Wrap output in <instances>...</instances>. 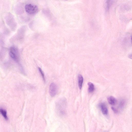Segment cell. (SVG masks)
Returning a JSON list of instances; mask_svg holds the SVG:
<instances>
[{"instance_id": "cell-4", "label": "cell", "mask_w": 132, "mask_h": 132, "mask_svg": "<svg viewBox=\"0 0 132 132\" xmlns=\"http://www.w3.org/2000/svg\"><path fill=\"white\" fill-rule=\"evenodd\" d=\"M57 90V87L54 82L51 83L49 86V92L50 96L53 97L56 94Z\"/></svg>"}, {"instance_id": "cell-12", "label": "cell", "mask_w": 132, "mask_h": 132, "mask_svg": "<svg viewBox=\"0 0 132 132\" xmlns=\"http://www.w3.org/2000/svg\"><path fill=\"white\" fill-rule=\"evenodd\" d=\"M111 109L113 111H114V112L115 113H117L118 112V111L114 107H111Z\"/></svg>"}, {"instance_id": "cell-11", "label": "cell", "mask_w": 132, "mask_h": 132, "mask_svg": "<svg viewBox=\"0 0 132 132\" xmlns=\"http://www.w3.org/2000/svg\"><path fill=\"white\" fill-rule=\"evenodd\" d=\"M125 101L124 100H121L119 103V106L121 108H123L125 105Z\"/></svg>"}, {"instance_id": "cell-9", "label": "cell", "mask_w": 132, "mask_h": 132, "mask_svg": "<svg viewBox=\"0 0 132 132\" xmlns=\"http://www.w3.org/2000/svg\"><path fill=\"white\" fill-rule=\"evenodd\" d=\"M88 92L89 93L93 92L95 89L94 85L92 83L90 82H88Z\"/></svg>"}, {"instance_id": "cell-8", "label": "cell", "mask_w": 132, "mask_h": 132, "mask_svg": "<svg viewBox=\"0 0 132 132\" xmlns=\"http://www.w3.org/2000/svg\"><path fill=\"white\" fill-rule=\"evenodd\" d=\"M83 81V77L81 75H79L78 76V84L79 88L81 89V88Z\"/></svg>"}, {"instance_id": "cell-2", "label": "cell", "mask_w": 132, "mask_h": 132, "mask_svg": "<svg viewBox=\"0 0 132 132\" xmlns=\"http://www.w3.org/2000/svg\"><path fill=\"white\" fill-rule=\"evenodd\" d=\"M9 55L20 66L22 71L24 73V71L22 65L20 64L18 55V51L17 48L14 46L10 48Z\"/></svg>"}, {"instance_id": "cell-10", "label": "cell", "mask_w": 132, "mask_h": 132, "mask_svg": "<svg viewBox=\"0 0 132 132\" xmlns=\"http://www.w3.org/2000/svg\"><path fill=\"white\" fill-rule=\"evenodd\" d=\"M38 69L41 75V76L43 78L44 81V82H45V79L43 72V71L41 69V68H40L39 67H38Z\"/></svg>"}, {"instance_id": "cell-7", "label": "cell", "mask_w": 132, "mask_h": 132, "mask_svg": "<svg viewBox=\"0 0 132 132\" xmlns=\"http://www.w3.org/2000/svg\"><path fill=\"white\" fill-rule=\"evenodd\" d=\"M0 114L3 116L4 119L6 120H8L6 111L4 109L0 108Z\"/></svg>"}, {"instance_id": "cell-3", "label": "cell", "mask_w": 132, "mask_h": 132, "mask_svg": "<svg viewBox=\"0 0 132 132\" xmlns=\"http://www.w3.org/2000/svg\"><path fill=\"white\" fill-rule=\"evenodd\" d=\"M25 8L26 12L30 14H35L38 11V8L37 6L31 4H26Z\"/></svg>"}, {"instance_id": "cell-1", "label": "cell", "mask_w": 132, "mask_h": 132, "mask_svg": "<svg viewBox=\"0 0 132 132\" xmlns=\"http://www.w3.org/2000/svg\"><path fill=\"white\" fill-rule=\"evenodd\" d=\"M67 101L64 98L59 99L56 103V109L57 113L60 116H63L66 114Z\"/></svg>"}, {"instance_id": "cell-13", "label": "cell", "mask_w": 132, "mask_h": 132, "mask_svg": "<svg viewBox=\"0 0 132 132\" xmlns=\"http://www.w3.org/2000/svg\"><path fill=\"white\" fill-rule=\"evenodd\" d=\"M131 57H132V55L131 54H130L129 55V58L130 59H131Z\"/></svg>"}, {"instance_id": "cell-5", "label": "cell", "mask_w": 132, "mask_h": 132, "mask_svg": "<svg viewBox=\"0 0 132 132\" xmlns=\"http://www.w3.org/2000/svg\"><path fill=\"white\" fill-rule=\"evenodd\" d=\"M99 106L102 113L104 115H107L108 113V111L105 104L103 103H101L100 104Z\"/></svg>"}, {"instance_id": "cell-6", "label": "cell", "mask_w": 132, "mask_h": 132, "mask_svg": "<svg viewBox=\"0 0 132 132\" xmlns=\"http://www.w3.org/2000/svg\"><path fill=\"white\" fill-rule=\"evenodd\" d=\"M107 100L109 103L111 105H114L117 103V100L113 96H110L108 97Z\"/></svg>"}]
</instances>
